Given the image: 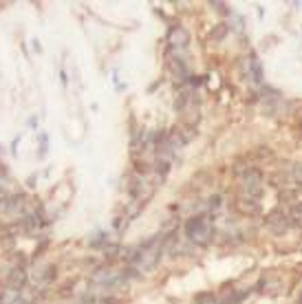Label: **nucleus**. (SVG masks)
I'll use <instances>...</instances> for the list:
<instances>
[{"label":"nucleus","mask_w":302,"mask_h":304,"mask_svg":"<svg viewBox=\"0 0 302 304\" xmlns=\"http://www.w3.org/2000/svg\"><path fill=\"white\" fill-rule=\"evenodd\" d=\"M164 242L166 236L154 234L148 240L139 242L135 249L128 251V262L130 267H135L137 271H150L157 267V262L161 260V254H164Z\"/></svg>","instance_id":"f257e3e1"},{"label":"nucleus","mask_w":302,"mask_h":304,"mask_svg":"<svg viewBox=\"0 0 302 304\" xmlns=\"http://www.w3.org/2000/svg\"><path fill=\"white\" fill-rule=\"evenodd\" d=\"M238 176V192L243 201H254L260 203L263 192H265V174L254 166H238L236 168Z\"/></svg>","instance_id":"f03ea898"},{"label":"nucleus","mask_w":302,"mask_h":304,"mask_svg":"<svg viewBox=\"0 0 302 304\" xmlns=\"http://www.w3.org/2000/svg\"><path fill=\"white\" fill-rule=\"evenodd\" d=\"M183 232L192 242L196 245H208L212 240V234H214V229L210 227V220L205 214H194V216H190L186 220V225H183Z\"/></svg>","instance_id":"7ed1b4c3"},{"label":"nucleus","mask_w":302,"mask_h":304,"mask_svg":"<svg viewBox=\"0 0 302 304\" xmlns=\"http://www.w3.org/2000/svg\"><path fill=\"white\" fill-rule=\"evenodd\" d=\"M265 223H267V227L274 234H285V232H289L291 227H296V220H293V216H291L289 212H285L283 207L271 210L267 216H265Z\"/></svg>","instance_id":"20e7f679"},{"label":"nucleus","mask_w":302,"mask_h":304,"mask_svg":"<svg viewBox=\"0 0 302 304\" xmlns=\"http://www.w3.org/2000/svg\"><path fill=\"white\" fill-rule=\"evenodd\" d=\"M166 64H168V69L172 71V75H176L183 82L190 79V69H188V60L183 57V51L168 49L166 51Z\"/></svg>","instance_id":"39448f33"},{"label":"nucleus","mask_w":302,"mask_h":304,"mask_svg":"<svg viewBox=\"0 0 302 304\" xmlns=\"http://www.w3.org/2000/svg\"><path fill=\"white\" fill-rule=\"evenodd\" d=\"M245 75L247 79H252L256 86H263L265 84V69H263V62L260 57L249 51V55L245 57Z\"/></svg>","instance_id":"423d86ee"},{"label":"nucleus","mask_w":302,"mask_h":304,"mask_svg":"<svg viewBox=\"0 0 302 304\" xmlns=\"http://www.w3.org/2000/svg\"><path fill=\"white\" fill-rule=\"evenodd\" d=\"M168 49H174V51H186L188 44H190V33L186 27H172L168 31Z\"/></svg>","instance_id":"0eeeda50"},{"label":"nucleus","mask_w":302,"mask_h":304,"mask_svg":"<svg viewBox=\"0 0 302 304\" xmlns=\"http://www.w3.org/2000/svg\"><path fill=\"white\" fill-rule=\"evenodd\" d=\"M124 280H126L124 278V273H117V271H110V269H99V271L93 273V282L102 285V287H108V289L122 285Z\"/></svg>","instance_id":"6e6552de"},{"label":"nucleus","mask_w":302,"mask_h":304,"mask_svg":"<svg viewBox=\"0 0 302 304\" xmlns=\"http://www.w3.org/2000/svg\"><path fill=\"white\" fill-rule=\"evenodd\" d=\"M25 285H27V271H25V267H16V269L9 273L7 287H9V291H20Z\"/></svg>","instance_id":"1a4fd4ad"},{"label":"nucleus","mask_w":302,"mask_h":304,"mask_svg":"<svg viewBox=\"0 0 302 304\" xmlns=\"http://www.w3.org/2000/svg\"><path fill=\"white\" fill-rule=\"evenodd\" d=\"M227 33H230V27H227L225 22H220V25H216V27L210 31V40L220 42V40H225V35H227Z\"/></svg>","instance_id":"9d476101"},{"label":"nucleus","mask_w":302,"mask_h":304,"mask_svg":"<svg viewBox=\"0 0 302 304\" xmlns=\"http://www.w3.org/2000/svg\"><path fill=\"white\" fill-rule=\"evenodd\" d=\"M249 295V289H245V291H234V293H230L227 298H223L218 304H240L243 300H245Z\"/></svg>","instance_id":"9b49d317"},{"label":"nucleus","mask_w":302,"mask_h":304,"mask_svg":"<svg viewBox=\"0 0 302 304\" xmlns=\"http://www.w3.org/2000/svg\"><path fill=\"white\" fill-rule=\"evenodd\" d=\"M238 210H243L245 214H260L263 205L254 203V201H243V198H238Z\"/></svg>","instance_id":"f8f14e48"},{"label":"nucleus","mask_w":302,"mask_h":304,"mask_svg":"<svg viewBox=\"0 0 302 304\" xmlns=\"http://www.w3.org/2000/svg\"><path fill=\"white\" fill-rule=\"evenodd\" d=\"M142 188H144V183H142V181H139V179H132L130 185H128V194H130V198H139V192H142Z\"/></svg>","instance_id":"ddd939ff"},{"label":"nucleus","mask_w":302,"mask_h":304,"mask_svg":"<svg viewBox=\"0 0 302 304\" xmlns=\"http://www.w3.org/2000/svg\"><path fill=\"white\" fill-rule=\"evenodd\" d=\"M47 150H49V137L42 132V135H40V152H38V157L44 159V157H47Z\"/></svg>","instance_id":"4468645a"},{"label":"nucleus","mask_w":302,"mask_h":304,"mask_svg":"<svg viewBox=\"0 0 302 304\" xmlns=\"http://www.w3.org/2000/svg\"><path fill=\"white\" fill-rule=\"evenodd\" d=\"M216 298H214V293H201V295H196V304H214Z\"/></svg>","instance_id":"2eb2a0df"},{"label":"nucleus","mask_w":302,"mask_h":304,"mask_svg":"<svg viewBox=\"0 0 302 304\" xmlns=\"http://www.w3.org/2000/svg\"><path fill=\"white\" fill-rule=\"evenodd\" d=\"M106 242H108V236H106V234H97V236H95V238L91 240V247L97 249V247H102V245H106Z\"/></svg>","instance_id":"dca6fc26"},{"label":"nucleus","mask_w":302,"mask_h":304,"mask_svg":"<svg viewBox=\"0 0 302 304\" xmlns=\"http://www.w3.org/2000/svg\"><path fill=\"white\" fill-rule=\"evenodd\" d=\"M212 7H214V9L218 11V13H223V16H230L232 13V9H227V5L225 3H210Z\"/></svg>","instance_id":"f3484780"},{"label":"nucleus","mask_w":302,"mask_h":304,"mask_svg":"<svg viewBox=\"0 0 302 304\" xmlns=\"http://www.w3.org/2000/svg\"><path fill=\"white\" fill-rule=\"evenodd\" d=\"M291 172H293V179H296L300 185H302V163H296V166H293V170H291Z\"/></svg>","instance_id":"a211bd4d"},{"label":"nucleus","mask_w":302,"mask_h":304,"mask_svg":"<svg viewBox=\"0 0 302 304\" xmlns=\"http://www.w3.org/2000/svg\"><path fill=\"white\" fill-rule=\"evenodd\" d=\"M220 201H223V196H220V194L212 196V198H210V210H218V207H220Z\"/></svg>","instance_id":"6ab92c4d"},{"label":"nucleus","mask_w":302,"mask_h":304,"mask_svg":"<svg viewBox=\"0 0 302 304\" xmlns=\"http://www.w3.org/2000/svg\"><path fill=\"white\" fill-rule=\"evenodd\" d=\"M9 304H27V302H25V300H22V298H13V300H11Z\"/></svg>","instance_id":"aec40b11"},{"label":"nucleus","mask_w":302,"mask_h":304,"mask_svg":"<svg viewBox=\"0 0 302 304\" xmlns=\"http://www.w3.org/2000/svg\"><path fill=\"white\" fill-rule=\"evenodd\" d=\"M298 304H302V293H300V298H298Z\"/></svg>","instance_id":"412c9836"}]
</instances>
